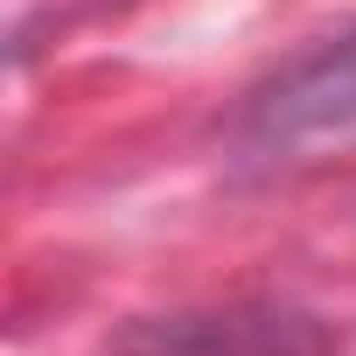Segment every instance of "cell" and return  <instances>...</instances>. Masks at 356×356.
<instances>
[{"label": "cell", "instance_id": "1", "mask_svg": "<svg viewBox=\"0 0 356 356\" xmlns=\"http://www.w3.org/2000/svg\"><path fill=\"white\" fill-rule=\"evenodd\" d=\"M245 133L266 154H314V147L356 140V35H342V42L314 49L307 63L280 70L252 98Z\"/></svg>", "mask_w": 356, "mask_h": 356}]
</instances>
